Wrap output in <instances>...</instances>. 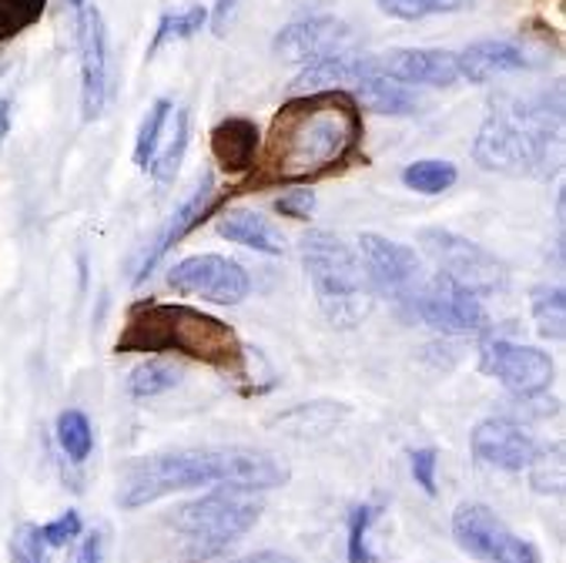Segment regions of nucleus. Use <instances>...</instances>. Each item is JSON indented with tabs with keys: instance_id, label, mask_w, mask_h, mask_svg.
<instances>
[{
	"instance_id": "2f4dec72",
	"label": "nucleus",
	"mask_w": 566,
	"mask_h": 563,
	"mask_svg": "<svg viewBox=\"0 0 566 563\" xmlns=\"http://www.w3.org/2000/svg\"><path fill=\"white\" fill-rule=\"evenodd\" d=\"M57 442L64 449V457L71 463H84L94 449V432H91V423L81 409H64L57 416Z\"/></svg>"
},
{
	"instance_id": "473e14b6",
	"label": "nucleus",
	"mask_w": 566,
	"mask_h": 563,
	"mask_svg": "<svg viewBox=\"0 0 566 563\" xmlns=\"http://www.w3.org/2000/svg\"><path fill=\"white\" fill-rule=\"evenodd\" d=\"M379 11L396 21H422L436 14H457L473 8V0H376Z\"/></svg>"
},
{
	"instance_id": "b1692460",
	"label": "nucleus",
	"mask_w": 566,
	"mask_h": 563,
	"mask_svg": "<svg viewBox=\"0 0 566 563\" xmlns=\"http://www.w3.org/2000/svg\"><path fill=\"white\" fill-rule=\"evenodd\" d=\"M349 409L338 406V403H308V406H295L289 413H282L272 429H282L289 436H298V439H318L325 436L338 419H343Z\"/></svg>"
},
{
	"instance_id": "dca6fc26",
	"label": "nucleus",
	"mask_w": 566,
	"mask_h": 563,
	"mask_svg": "<svg viewBox=\"0 0 566 563\" xmlns=\"http://www.w3.org/2000/svg\"><path fill=\"white\" fill-rule=\"evenodd\" d=\"M107 97V31L97 8L81 14V115L94 122Z\"/></svg>"
},
{
	"instance_id": "c85d7f7f",
	"label": "nucleus",
	"mask_w": 566,
	"mask_h": 563,
	"mask_svg": "<svg viewBox=\"0 0 566 563\" xmlns=\"http://www.w3.org/2000/svg\"><path fill=\"white\" fill-rule=\"evenodd\" d=\"M171 111H175V104H171L168 97H158V101L148 107V115H145L142 128H138V142H135V165H138L142 171H148L151 161H155V152H158V145H161V135H165V128H168Z\"/></svg>"
},
{
	"instance_id": "9b49d317",
	"label": "nucleus",
	"mask_w": 566,
	"mask_h": 563,
	"mask_svg": "<svg viewBox=\"0 0 566 563\" xmlns=\"http://www.w3.org/2000/svg\"><path fill=\"white\" fill-rule=\"evenodd\" d=\"M359 249H363V265H366V275L373 282V289H379L382 295H389L399 309L419 292V285L426 282V272H422V259L409 249V246H399V242H389L382 236H373L366 232L359 239Z\"/></svg>"
},
{
	"instance_id": "6e6552de",
	"label": "nucleus",
	"mask_w": 566,
	"mask_h": 563,
	"mask_svg": "<svg viewBox=\"0 0 566 563\" xmlns=\"http://www.w3.org/2000/svg\"><path fill=\"white\" fill-rule=\"evenodd\" d=\"M171 350L185 359L239 373L242 366V340L229 322H221L208 312L175 305L171 312Z\"/></svg>"
},
{
	"instance_id": "e433bc0d",
	"label": "nucleus",
	"mask_w": 566,
	"mask_h": 563,
	"mask_svg": "<svg viewBox=\"0 0 566 563\" xmlns=\"http://www.w3.org/2000/svg\"><path fill=\"white\" fill-rule=\"evenodd\" d=\"M275 211L285 215V218H295V221H308L315 215V195H312V188L295 185V188L282 191L279 201H275Z\"/></svg>"
},
{
	"instance_id": "f704fd0d",
	"label": "nucleus",
	"mask_w": 566,
	"mask_h": 563,
	"mask_svg": "<svg viewBox=\"0 0 566 563\" xmlns=\"http://www.w3.org/2000/svg\"><path fill=\"white\" fill-rule=\"evenodd\" d=\"M11 563H48V543L41 540V526L18 523L11 536Z\"/></svg>"
},
{
	"instance_id": "1a4fd4ad",
	"label": "nucleus",
	"mask_w": 566,
	"mask_h": 563,
	"mask_svg": "<svg viewBox=\"0 0 566 563\" xmlns=\"http://www.w3.org/2000/svg\"><path fill=\"white\" fill-rule=\"evenodd\" d=\"M412 322H422L436 332L460 335V332H480L486 325V309L480 305V295L467 292L463 285L449 282L446 275H432L419 285V292L399 309Z\"/></svg>"
},
{
	"instance_id": "423d86ee",
	"label": "nucleus",
	"mask_w": 566,
	"mask_h": 563,
	"mask_svg": "<svg viewBox=\"0 0 566 563\" xmlns=\"http://www.w3.org/2000/svg\"><path fill=\"white\" fill-rule=\"evenodd\" d=\"M419 246L422 252L436 262L439 275H446L449 282L463 285L473 295H493L506 289V265L486 252L483 246L457 236V232H446V229H422L419 232Z\"/></svg>"
},
{
	"instance_id": "4be33fe9",
	"label": "nucleus",
	"mask_w": 566,
	"mask_h": 563,
	"mask_svg": "<svg viewBox=\"0 0 566 563\" xmlns=\"http://www.w3.org/2000/svg\"><path fill=\"white\" fill-rule=\"evenodd\" d=\"M457 61H460V77H467L470 84H486L500 74L530 67L526 51L513 41H476L463 54H457Z\"/></svg>"
},
{
	"instance_id": "6ab92c4d",
	"label": "nucleus",
	"mask_w": 566,
	"mask_h": 563,
	"mask_svg": "<svg viewBox=\"0 0 566 563\" xmlns=\"http://www.w3.org/2000/svg\"><path fill=\"white\" fill-rule=\"evenodd\" d=\"M211 155L221 171L229 175H249L259 165V128L252 118H224L211 128Z\"/></svg>"
},
{
	"instance_id": "f03ea898",
	"label": "nucleus",
	"mask_w": 566,
	"mask_h": 563,
	"mask_svg": "<svg viewBox=\"0 0 566 563\" xmlns=\"http://www.w3.org/2000/svg\"><path fill=\"white\" fill-rule=\"evenodd\" d=\"M363 142V115L353 94L322 91L289 97L269 132L262 171L272 181H312L335 168Z\"/></svg>"
},
{
	"instance_id": "ddd939ff",
	"label": "nucleus",
	"mask_w": 566,
	"mask_h": 563,
	"mask_svg": "<svg viewBox=\"0 0 566 563\" xmlns=\"http://www.w3.org/2000/svg\"><path fill=\"white\" fill-rule=\"evenodd\" d=\"M356 34L346 21L338 18H308L282 28L275 34V54L292 64H312L332 54H346Z\"/></svg>"
},
{
	"instance_id": "20e7f679",
	"label": "nucleus",
	"mask_w": 566,
	"mask_h": 563,
	"mask_svg": "<svg viewBox=\"0 0 566 563\" xmlns=\"http://www.w3.org/2000/svg\"><path fill=\"white\" fill-rule=\"evenodd\" d=\"M265 500L259 490L218 487L208 497L188 500L168 513V526L181 540L188 560H211L235 546L262 517Z\"/></svg>"
},
{
	"instance_id": "79ce46f5",
	"label": "nucleus",
	"mask_w": 566,
	"mask_h": 563,
	"mask_svg": "<svg viewBox=\"0 0 566 563\" xmlns=\"http://www.w3.org/2000/svg\"><path fill=\"white\" fill-rule=\"evenodd\" d=\"M8 132H11V101L4 97L0 101V142H4Z\"/></svg>"
},
{
	"instance_id": "58836bf2",
	"label": "nucleus",
	"mask_w": 566,
	"mask_h": 563,
	"mask_svg": "<svg viewBox=\"0 0 566 563\" xmlns=\"http://www.w3.org/2000/svg\"><path fill=\"white\" fill-rule=\"evenodd\" d=\"M101 543H104V540H101V533H97V530H94V533H87V536H84V543H81V550H77V563H101V553H104V550H101Z\"/></svg>"
},
{
	"instance_id": "412c9836",
	"label": "nucleus",
	"mask_w": 566,
	"mask_h": 563,
	"mask_svg": "<svg viewBox=\"0 0 566 563\" xmlns=\"http://www.w3.org/2000/svg\"><path fill=\"white\" fill-rule=\"evenodd\" d=\"M214 232L224 239V242H235V246H245L259 256H282L289 249L285 236L275 229V225L252 211V208H229L221 211L218 221H214Z\"/></svg>"
},
{
	"instance_id": "aec40b11",
	"label": "nucleus",
	"mask_w": 566,
	"mask_h": 563,
	"mask_svg": "<svg viewBox=\"0 0 566 563\" xmlns=\"http://www.w3.org/2000/svg\"><path fill=\"white\" fill-rule=\"evenodd\" d=\"M171 312L175 305H161V302H135L122 340H118V353H168L171 350Z\"/></svg>"
},
{
	"instance_id": "a19ab883",
	"label": "nucleus",
	"mask_w": 566,
	"mask_h": 563,
	"mask_svg": "<svg viewBox=\"0 0 566 563\" xmlns=\"http://www.w3.org/2000/svg\"><path fill=\"white\" fill-rule=\"evenodd\" d=\"M235 4H239V0H218V4H214V21H211L214 34H224V28H229V18H232Z\"/></svg>"
},
{
	"instance_id": "393cba45",
	"label": "nucleus",
	"mask_w": 566,
	"mask_h": 563,
	"mask_svg": "<svg viewBox=\"0 0 566 563\" xmlns=\"http://www.w3.org/2000/svg\"><path fill=\"white\" fill-rule=\"evenodd\" d=\"M185 148H188V111H171V118H168V135L165 142L158 145L155 152V161H151V178L158 185H168L175 181L178 168H181V158H185Z\"/></svg>"
},
{
	"instance_id": "c9c22d12",
	"label": "nucleus",
	"mask_w": 566,
	"mask_h": 563,
	"mask_svg": "<svg viewBox=\"0 0 566 563\" xmlns=\"http://www.w3.org/2000/svg\"><path fill=\"white\" fill-rule=\"evenodd\" d=\"M409 463H412V480L422 487L426 497H436L439 487H436V463H439V449L436 446H422V449H412L409 453Z\"/></svg>"
},
{
	"instance_id": "5701e85b",
	"label": "nucleus",
	"mask_w": 566,
	"mask_h": 563,
	"mask_svg": "<svg viewBox=\"0 0 566 563\" xmlns=\"http://www.w3.org/2000/svg\"><path fill=\"white\" fill-rule=\"evenodd\" d=\"M353 97H356L359 107L373 111V115H386V118H406V115H416V111H419L416 94L406 84L386 77L382 71L373 74L369 81H363L353 91Z\"/></svg>"
},
{
	"instance_id": "f8f14e48",
	"label": "nucleus",
	"mask_w": 566,
	"mask_h": 563,
	"mask_svg": "<svg viewBox=\"0 0 566 563\" xmlns=\"http://www.w3.org/2000/svg\"><path fill=\"white\" fill-rule=\"evenodd\" d=\"M480 363L486 376H496L510 393L523 399L543 396L553 383V359L536 346H516L510 340H486Z\"/></svg>"
},
{
	"instance_id": "72a5a7b5",
	"label": "nucleus",
	"mask_w": 566,
	"mask_h": 563,
	"mask_svg": "<svg viewBox=\"0 0 566 563\" xmlns=\"http://www.w3.org/2000/svg\"><path fill=\"white\" fill-rule=\"evenodd\" d=\"M205 24H208V11L205 8H188V11H178V14L175 11L161 14L158 31H155V41L148 48V58H155L168 41H188V38H195Z\"/></svg>"
},
{
	"instance_id": "cd10ccee",
	"label": "nucleus",
	"mask_w": 566,
	"mask_h": 563,
	"mask_svg": "<svg viewBox=\"0 0 566 563\" xmlns=\"http://www.w3.org/2000/svg\"><path fill=\"white\" fill-rule=\"evenodd\" d=\"M382 510H386V500H366L349 510V553H346L349 563H379L369 543V530L382 517Z\"/></svg>"
},
{
	"instance_id": "7c9ffc66",
	"label": "nucleus",
	"mask_w": 566,
	"mask_h": 563,
	"mask_svg": "<svg viewBox=\"0 0 566 563\" xmlns=\"http://www.w3.org/2000/svg\"><path fill=\"white\" fill-rule=\"evenodd\" d=\"M530 483H533V490L536 493H543V497H563V480H566V473H563V446L559 442H553V446H536V453H533V460H530Z\"/></svg>"
},
{
	"instance_id": "ea45409f",
	"label": "nucleus",
	"mask_w": 566,
	"mask_h": 563,
	"mask_svg": "<svg viewBox=\"0 0 566 563\" xmlns=\"http://www.w3.org/2000/svg\"><path fill=\"white\" fill-rule=\"evenodd\" d=\"M235 563H298V560L282 553V550H259V553H249V556H242Z\"/></svg>"
},
{
	"instance_id": "7ed1b4c3",
	"label": "nucleus",
	"mask_w": 566,
	"mask_h": 563,
	"mask_svg": "<svg viewBox=\"0 0 566 563\" xmlns=\"http://www.w3.org/2000/svg\"><path fill=\"white\" fill-rule=\"evenodd\" d=\"M563 101L559 94H539L530 101H503L483 122L473 158L486 171L500 175H546L549 152H556Z\"/></svg>"
},
{
	"instance_id": "9d476101",
	"label": "nucleus",
	"mask_w": 566,
	"mask_h": 563,
	"mask_svg": "<svg viewBox=\"0 0 566 563\" xmlns=\"http://www.w3.org/2000/svg\"><path fill=\"white\" fill-rule=\"evenodd\" d=\"M168 285L181 295H195L214 305H239L252 292L249 272L224 256H191L168 272Z\"/></svg>"
},
{
	"instance_id": "f257e3e1",
	"label": "nucleus",
	"mask_w": 566,
	"mask_h": 563,
	"mask_svg": "<svg viewBox=\"0 0 566 563\" xmlns=\"http://www.w3.org/2000/svg\"><path fill=\"white\" fill-rule=\"evenodd\" d=\"M289 483V467L252 446H191L165 449L128 460L118 473L115 500L122 510L148 507L161 497L201 490V487H245L275 490Z\"/></svg>"
},
{
	"instance_id": "a878e982",
	"label": "nucleus",
	"mask_w": 566,
	"mask_h": 563,
	"mask_svg": "<svg viewBox=\"0 0 566 563\" xmlns=\"http://www.w3.org/2000/svg\"><path fill=\"white\" fill-rule=\"evenodd\" d=\"M533 322H536L543 340L563 343V335H566V292H563V285L533 289Z\"/></svg>"
},
{
	"instance_id": "37998d69",
	"label": "nucleus",
	"mask_w": 566,
	"mask_h": 563,
	"mask_svg": "<svg viewBox=\"0 0 566 563\" xmlns=\"http://www.w3.org/2000/svg\"><path fill=\"white\" fill-rule=\"evenodd\" d=\"M67 4H71V8H81V4H84V0H67Z\"/></svg>"
},
{
	"instance_id": "bb28decb",
	"label": "nucleus",
	"mask_w": 566,
	"mask_h": 563,
	"mask_svg": "<svg viewBox=\"0 0 566 563\" xmlns=\"http://www.w3.org/2000/svg\"><path fill=\"white\" fill-rule=\"evenodd\" d=\"M181 376H185V369L175 363H161V359L142 363L128 376V396L132 399H155V396L175 389L181 383Z\"/></svg>"
},
{
	"instance_id": "39448f33",
	"label": "nucleus",
	"mask_w": 566,
	"mask_h": 563,
	"mask_svg": "<svg viewBox=\"0 0 566 563\" xmlns=\"http://www.w3.org/2000/svg\"><path fill=\"white\" fill-rule=\"evenodd\" d=\"M302 265L325 315L335 325H356L369 315L373 282L349 242L312 229L302 236Z\"/></svg>"
},
{
	"instance_id": "4468645a",
	"label": "nucleus",
	"mask_w": 566,
	"mask_h": 563,
	"mask_svg": "<svg viewBox=\"0 0 566 563\" xmlns=\"http://www.w3.org/2000/svg\"><path fill=\"white\" fill-rule=\"evenodd\" d=\"M211 195H214V178L211 175H201L198 181H195V188L175 205V211L165 218V225L158 229V236H155V242L145 249V256H142V265H138V272H135V285H142V282H148V275L158 269V262L195 229V225L205 218V211L211 208Z\"/></svg>"
},
{
	"instance_id": "c756f323",
	"label": "nucleus",
	"mask_w": 566,
	"mask_h": 563,
	"mask_svg": "<svg viewBox=\"0 0 566 563\" xmlns=\"http://www.w3.org/2000/svg\"><path fill=\"white\" fill-rule=\"evenodd\" d=\"M460 171L452 161H412L402 168V185L419 195H442L457 185Z\"/></svg>"
},
{
	"instance_id": "0eeeda50",
	"label": "nucleus",
	"mask_w": 566,
	"mask_h": 563,
	"mask_svg": "<svg viewBox=\"0 0 566 563\" xmlns=\"http://www.w3.org/2000/svg\"><path fill=\"white\" fill-rule=\"evenodd\" d=\"M452 540L483 563H543L533 540L516 536L486 503H460L452 513Z\"/></svg>"
},
{
	"instance_id": "4c0bfd02",
	"label": "nucleus",
	"mask_w": 566,
	"mask_h": 563,
	"mask_svg": "<svg viewBox=\"0 0 566 563\" xmlns=\"http://www.w3.org/2000/svg\"><path fill=\"white\" fill-rule=\"evenodd\" d=\"M81 530H84L81 513H77V510H67V513H61L57 520H51V523L41 526V540H44L48 546H67V543H74V540L81 536Z\"/></svg>"
},
{
	"instance_id": "f3484780",
	"label": "nucleus",
	"mask_w": 566,
	"mask_h": 563,
	"mask_svg": "<svg viewBox=\"0 0 566 563\" xmlns=\"http://www.w3.org/2000/svg\"><path fill=\"white\" fill-rule=\"evenodd\" d=\"M379 58L369 54H332L322 61H312L302 67V74L289 84L292 97L302 94H322V91H356L363 81H369L373 74H379Z\"/></svg>"
},
{
	"instance_id": "2eb2a0df",
	"label": "nucleus",
	"mask_w": 566,
	"mask_h": 563,
	"mask_svg": "<svg viewBox=\"0 0 566 563\" xmlns=\"http://www.w3.org/2000/svg\"><path fill=\"white\" fill-rule=\"evenodd\" d=\"M473 453L486 467H496V470H506V473H520V470L530 467V460L536 453V442L513 419L490 416V419L473 426Z\"/></svg>"
},
{
	"instance_id": "a211bd4d",
	"label": "nucleus",
	"mask_w": 566,
	"mask_h": 563,
	"mask_svg": "<svg viewBox=\"0 0 566 563\" xmlns=\"http://www.w3.org/2000/svg\"><path fill=\"white\" fill-rule=\"evenodd\" d=\"M379 67L386 77L399 84H426V87H449L460 81V61L452 51H436V48H402L389 51L379 58Z\"/></svg>"
}]
</instances>
